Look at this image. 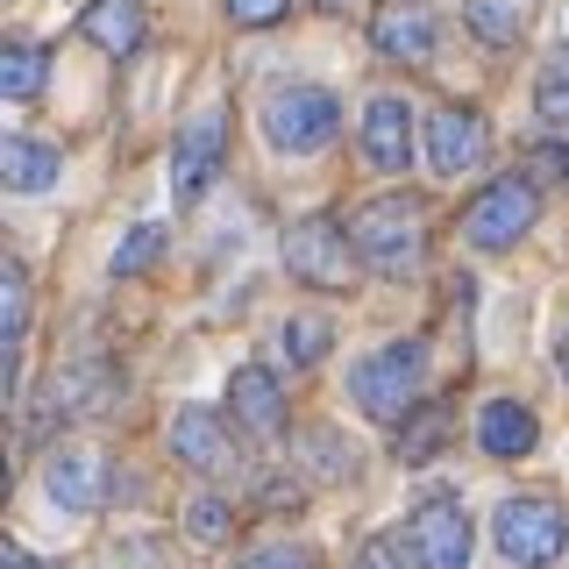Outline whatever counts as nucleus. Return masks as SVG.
<instances>
[{"instance_id":"9","label":"nucleus","mask_w":569,"mask_h":569,"mask_svg":"<svg viewBox=\"0 0 569 569\" xmlns=\"http://www.w3.org/2000/svg\"><path fill=\"white\" fill-rule=\"evenodd\" d=\"M491 157V129L477 107H435V121H427V164L441 178H462L477 171Z\"/></svg>"},{"instance_id":"3","label":"nucleus","mask_w":569,"mask_h":569,"mask_svg":"<svg viewBox=\"0 0 569 569\" xmlns=\"http://www.w3.org/2000/svg\"><path fill=\"white\" fill-rule=\"evenodd\" d=\"M356 257L385 278L420 271V207L413 200H370L356 213Z\"/></svg>"},{"instance_id":"18","label":"nucleus","mask_w":569,"mask_h":569,"mask_svg":"<svg viewBox=\"0 0 569 569\" xmlns=\"http://www.w3.org/2000/svg\"><path fill=\"white\" fill-rule=\"evenodd\" d=\"M0 178H8V192H50V186H58V157H50L43 142H29V136H8V150H0Z\"/></svg>"},{"instance_id":"17","label":"nucleus","mask_w":569,"mask_h":569,"mask_svg":"<svg viewBox=\"0 0 569 569\" xmlns=\"http://www.w3.org/2000/svg\"><path fill=\"white\" fill-rule=\"evenodd\" d=\"M22 342H29V271L8 263V271H0V349H8V385H14V363H22Z\"/></svg>"},{"instance_id":"29","label":"nucleus","mask_w":569,"mask_h":569,"mask_svg":"<svg viewBox=\"0 0 569 569\" xmlns=\"http://www.w3.org/2000/svg\"><path fill=\"white\" fill-rule=\"evenodd\" d=\"M242 569H313L307 548H257V556H242Z\"/></svg>"},{"instance_id":"5","label":"nucleus","mask_w":569,"mask_h":569,"mask_svg":"<svg viewBox=\"0 0 569 569\" xmlns=\"http://www.w3.org/2000/svg\"><path fill=\"white\" fill-rule=\"evenodd\" d=\"M406 548L420 569H470V512L456 491H427L406 520Z\"/></svg>"},{"instance_id":"23","label":"nucleus","mask_w":569,"mask_h":569,"mask_svg":"<svg viewBox=\"0 0 569 569\" xmlns=\"http://www.w3.org/2000/svg\"><path fill=\"white\" fill-rule=\"evenodd\" d=\"M157 257H164V228H157V221H142V228H129V236L114 242V278H136V271H150Z\"/></svg>"},{"instance_id":"31","label":"nucleus","mask_w":569,"mask_h":569,"mask_svg":"<svg viewBox=\"0 0 569 569\" xmlns=\"http://www.w3.org/2000/svg\"><path fill=\"white\" fill-rule=\"evenodd\" d=\"M0 569H36V556H29V548H14V541H8V548H0Z\"/></svg>"},{"instance_id":"6","label":"nucleus","mask_w":569,"mask_h":569,"mask_svg":"<svg viewBox=\"0 0 569 569\" xmlns=\"http://www.w3.org/2000/svg\"><path fill=\"white\" fill-rule=\"evenodd\" d=\"M533 207H541V186H533V178H491V186L462 207V236L477 249H506L533 228Z\"/></svg>"},{"instance_id":"33","label":"nucleus","mask_w":569,"mask_h":569,"mask_svg":"<svg viewBox=\"0 0 569 569\" xmlns=\"http://www.w3.org/2000/svg\"><path fill=\"white\" fill-rule=\"evenodd\" d=\"M313 8H328V14H342V8H349V0H313Z\"/></svg>"},{"instance_id":"27","label":"nucleus","mask_w":569,"mask_h":569,"mask_svg":"<svg viewBox=\"0 0 569 569\" xmlns=\"http://www.w3.org/2000/svg\"><path fill=\"white\" fill-rule=\"evenodd\" d=\"M186 527L200 533V541H221V533H228V506H221V498H200V506L186 512Z\"/></svg>"},{"instance_id":"13","label":"nucleus","mask_w":569,"mask_h":569,"mask_svg":"<svg viewBox=\"0 0 569 569\" xmlns=\"http://www.w3.org/2000/svg\"><path fill=\"white\" fill-rule=\"evenodd\" d=\"M171 456L192 462V470H207V477H221L228 462H236L221 413H207V406H178V413H171Z\"/></svg>"},{"instance_id":"8","label":"nucleus","mask_w":569,"mask_h":569,"mask_svg":"<svg viewBox=\"0 0 569 569\" xmlns=\"http://www.w3.org/2000/svg\"><path fill=\"white\" fill-rule=\"evenodd\" d=\"M221 107H207V114H192L186 129H178V150H171V200L178 207H192L200 192L213 186V171H221Z\"/></svg>"},{"instance_id":"22","label":"nucleus","mask_w":569,"mask_h":569,"mask_svg":"<svg viewBox=\"0 0 569 569\" xmlns=\"http://www.w3.org/2000/svg\"><path fill=\"white\" fill-rule=\"evenodd\" d=\"M441 441H449V406H427V413L406 420V435H399V462H435V456H441Z\"/></svg>"},{"instance_id":"15","label":"nucleus","mask_w":569,"mask_h":569,"mask_svg":"<svg viewBox=\"0 0 569 569\" xmlns=\"http://www.w3.org/2000/svg\"><path fill=\"white\" fill-rule=\"evenodd\" d=\"M477 441H485L491 456H527L533 441H541V420H533L520 399H491L485 413H477Z\"/></svg>"},{"instance_id":"32","label":"nucleus","mask_w":569,"mask_h":569,"mask_svg":"<svg viewBox=\"0 0 569 569\" xmlns=\"http://www.w3.org/2000/svg\"><path fill=\"white\" fill-rule=\"evenodd\" d=\"M556 363H562V378H569V335H562V349H556Z\"/></svg>"},{"instance_id":"12","label":"nucleus","mask_w":569,"mask_h":569,"mask_svg":"<svg viewBox=\"0 0 569 569\" xmlns=\"http://www.w3.org/2000/svg\"><path fill=\"white\" fill-rule=\"evenodd\" d=\"M370 36H378V50H385V58L427 64V58H435V43H441V22L420 8V0H385V8H378V22H370Z\"/></svg>"},{"instance_id":"20","label":"nucleus","mask_w":569,"mask_h":569,"mask_svg":"<svg viewBox=\"0 0 569 569\" xmlns=\"http://www.w3.org/2000/svg\"><path fill=\"white\" fill-rule=\"evenodd\" d=\"M43 79H50L43 43H8V58H0V93H8V100H36Z\"/></svg>"},{"instance_id":"24","label":"nucleus","mask_w":569,"mask_h":569,"mask_svg":"<svg viewBox=\"0 0 569 569\" xmlns=\"http://www.w3.org/2000/svg\"><path fill=\"white\" fill-rule=\"evenodd\" d=\"M533 107H541L548 121H569V50L541 64V79H533Z\"/></svg>"},{"instance_id":"26","label":"nucleus","mask_w":569,"mask_h":569,"mask_svg":"<svg viewBox=\"0 0 569 569\" xmlns=\"http://www.w3.org/2000/svg\"><path fill=\"white\" fill-rule=\"evenodd\" d=\"M527 157H533V164H527L533 186H569V142H533Z\"/></svg>"},{"instance_id":"10","label":"nucleus","mask_w":569,"mask_h":569,"mask_svg":"<svg viewBox=\"0 0 569 569\" xmlns=\"http://www.w3.org/2000/svg\"><path fill=\"white\" fill-rule=\"evenodd\" d=\"M43 491H50V506H58V512H93L100 498H107V470H100V456H93V449H79V441L50 449V456H43Z\"/></svg>"},{"instance_id":"30","label":"nucleus","mask_w":569,"mask_h":569,"mask_svg":"<svg viewBox=\"0 0 569 569\" xmlns=\"http://www.w3.org/2000/svg\"><path fill=\"white\" fill-rule=\"evenodd\" d=\"M356 569H406V556H399L391 541H370L363 556H356Z\"/></svg>"},{"instance_id":"7","label":"nucleus","mask_w":569,"mask_h":569,"mask_svg":"<svg viewBox=\"0 0 569 569\" xmlns=\"http://www.w3.org/2000/svg\"><path fill=\"white\" fill-rule=\"evenodd\" d=\"M284 271L320 284V292H342L356 278V242L328 221V213H307V221H292V236H284Z\"/></svg>"},{"instance_id":"14","label":"nucleus","mask_w":569,"mask_h":569,"mask_svg":"<svg viewBox=\"0 0 569 569\" xmlns=\"http://www.w3.org/2000/svg\"><path fill=\"white\" fill-rule=\"evenodd\" d=\"M228 413H236L242 435H263L271 441L278 427H284V385L271 378V370H236V385H228Z\"/></svg>"},{"instance_id":"11","label":"nucleus","mask_w":569,"mask_h":569,"mask_svg":"<svg viewBox=\"0 0 569 569\" xmlns=\"http://www.w3.org/2000/svg\"><path fill=\"white\" fill-rule=\"evenodd\" d=\"M363 157L378 171H406L413 164V107L399 93H378L363 107Z\"/></svg>"},{"instance_id":"19","label":"nucleus","mask_w":569,"mask_h":569,"mask_svg":"<svg viewBox=\"0 0 569 569\" xmlns=\"http://www.w3.org/2000/svg\"><path fill=\"white\" fill-rule=\"evenodd\" d=\"M114 406V370L107 363H71L58 378V413H100Z\"/></svg>"},{"instance_id":"28","label":"nucleus","mask_w":569,"mask_h":569,"mask_svg":"<svg viewBox=\"0 0 569 569\" xmlns=\"http://www.w3.org/2000/svg\"><path fill=\"white\" fill-rule=\"evenodd\" d=\"M228 14H236L242 29H271L278 14H284V0H228Z\"/></svg>"},{"instance_id":"25","label":"nucleus","mask_w":569,"mask_h":569,"mask_svg":"<svg viewBox=\"0 0 569 569\" xmlns=\"http://www.w3.org/2000/svg\"><path fill=\"white\" fill-rule=\"evenodd\" d=\"M462 14H470V29L485 36V43H512V36H520V14H512L506 0H462Z\"/></svg>"},{"instance_id":"21","label":"nucleus","mask_w":569,"mask_h":569,"mask_svg":"<svg viewBox=\"0 0 569 569\" xmlns=\"http://www.w3.org/2000/svg\"><path fill=\"white\" fill-rule=\"evenodd\" d=\"M278 349H284V363H292V370H307V363H320V356L335 349V328L320 313H292L278 328Z\"/></svg>"},{"instance_id":"2","label":"nucleus","mask_w":569,"mask_h":569,"mask_svg":"<svg viewBox=\"0 0 569 569\" xmlns=\"http://www.w3.org/2000/svg\"><path fill=\"white\" fill-rule=\"evenodd\" d=\"M491 533H498V556H506L512 569H548L562 556V506L556 498H541V491H512V498H498V512H491Z\"/></svg>"},{"instance_id":"4","label":"nucleus","mask_w":569,"mask_h":569,"mask_svg":"<svg viewBox=\"0 0 569 569\" xmlns=\"http://www.w3.org/2000/svg\"><path fill=\"white\" fill-rule=\"evenodd\" d=\"M335 129H342V107H335L328 86H284V93L263 100V136H271V150L307 157L320 142H335Z\"/></svg>"},{"instance_id":"1","label":"nucleus","mask_w":569,"mask_h":569,"mask_svg":"<svg viewBox=\"0 0 569 569\" xmlns=\"http://www.w3.org/2000/svg\"><path fill=\"white\" fill-rule=\"evenodd\" d=\"M420 385H427V342L413 335V342H385V349H370L363 363H356V406H363L370 420H413V399H420Z\"/></svg>"},{"instance_id":"16","label":"nucleus","mask_w":569,"mask_h":569,"mask_svg":"<svg viewBox=\"0 0 569 569\" xmlns=\"http://www.w3.org/2000/svg\"><path fill=\"white\" fill-rule=\"evenodd\" d=\"M79 29H86V43H100V50H136L142 43V0H93V8L79 14Z\"/></svg>"}]
</instances>
